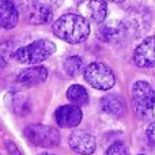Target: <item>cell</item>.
Instances as JSON below:
<instances>
[{
  "mask_svg": "<svg viewBox=\"0 0 155 155\" xmlns=\"http://www.w3.org/2000/svg\"><path fill=\"white\" fill-rule=\"evenodd\" d=\"M53 34L68 44H80L90 35L87 19L78 14H65L60 16L52 26Z\"/></svg>",
  "mask_w": 155,
  "mask_h": 155,
  "instance_id": "cell-1",
  "label": "cell"
},
{
  "mask_svg": "<svg viewBox=\"0 0 155 155\" xmlns=\"http://www.w3.org/2000/svg\"><path fill=\"white\" fill-rule=\"evenodd\" d=\"M56 52V45L49 40H37L14 52V59L21 64H38Z\"/></svg>",
  "mask_w": 155,
  "mask_h": 155,
  "instance_id": "cell-2",
  "label": "cell"
},
{
  "mask_svg": "<svg viewBox=\"0 0 155 155\" xmlns=\"http://www.w3.org/2000/svg\"><path fill=\"white\" fill-rule=\"evenodd\" d=\"M86 82L97 90H110L116 83L113 71L102 63H91L83 71Z\"/></svg>",
  "mask_w": 155,
  "mask_h": 155,
  "instance_id": "cell-3",
  "label": "cell"
},
{
  "mask_svg": "<svg viewBox=\"0 0 155 155\" xmlns=\"http://www.w3.org/2000/svg\"><path fill=\"white\" fill-rule=\"evenodd\" d=\"M19 14L25 16L30 23L42 25L51 21L53 10L46 7L38 0H12Z\"/></svg>",
  "mask_w": 155,
  "mask_h": 155,
  "instance_id": "cell-4",
  "label": "cell"
},
{
  "mask_svg": "<svg viewBox=\"0 0 155 155\" xmlns=\"http://www.w3.org/2000/svg\"><path fill=\"white\" fill-rule=\"evenodd\" d=\"M151 14L147 8L136 5L131 7L125 14L124 25L127 27V31L134 34V37H142L150 30L151 27Z\"/></svg>",
  "mask_w": 155,
  "mask_h": 155,
  "instance_id": "cell-5",
  "label": "cell"
},
{
  "mask_svg": "<svg viewBox=\"0 0 155 155\" xmlns=\"http://www.w3.org/2000/svg\"><path fill=\"white\" fill-rule=\"evenodd\" d=\"M26 139L38 147H54L60 143V134L54 128L44 124H33L23 131Z\"/></svg>",
  "mask_w": 155,
  "mask_h": 155,
  "instance_id": "cell-6",
  "label": "cell"
},
{
  "mask_svg": "<svg viewBox=\"0 0 155 155\" xmlns=\"http://www.w3.org/2000/svg\"><path fill=\"white\" fill-rule=\"evenodd\" d=\"M132 98L136 106L137 114L147 117L153 113L155 105V93L147 82H135L132 86Z\"/></svg>",
  "mask_w": 155,
  "mask_h": 155,
  "instance_id": "cell-7",
  "label": "cell"
},
{
  "mask_svg": "<svg viewBox=\"0 0 155 155\" xmlns=\"http://www.w3.org/2000/svg\"><path fill=\"white\" fill-rule=\"evenodd\" d=\"M134 61L140 68H151L155 65V35L147 37L137 45L134 53Z\"/></svg>",
  "mask_w": 155,
  "mask_h": 155,
  "instance_id": "cell-8",
  "label": "cell"
},
{
  "mask_svg": "<svg viewBox=\"0 0 155 155\" xmlns=\"http://www.w3.org/2000/svg\"><path fill=\"white\" fill-rule=\"evenodd\" d=\"M68 143H70V147L72 148V151H75L76 154L80 155H91L95 151L97 147L95 137L93 135H90L88 132L80 131V129L74 131L70 135Z\"/></svg>",
  "mask_w": 155,
  "mask_h": 155,
  "instance_id": "cell-9",
  "label": "cell"
},
{
  "mask_svg": "<svg viewBox=\"0 0 155 155\" xmlns=\"http://www.w3.org/2000/svg\"><path fill=\"white\" fill-rule=\"evenodd\" d=\"M82 110L75 105H64L60 106L54 113V118L59 127L61 128H74L78 127L82 121Z\"/></svg>",
  "mask_w": 155,
  "mask_h": 155,
  "instance_id": "cell-10",
  "label": "cell"
},
{
  "mask_svg": "<svg viewBox=\"0 0 155 155\" xmlns=\"http://www.w3.org/2000/svg\"><path fill=\"white\" fill-rule=\"evenodd\" d=\"M127 27L124 22L121 21H110L102 25L101 29L98 30V37L104 42L109 44H118L125 38L127 35Z\"/></svg>",
  "mask_w": 155,
  "mask_h": 155,
  "instance_id": "cell-11",
  "label": "cell"
},
{
  "mask_svg": "<svg viewBox=\"0 0 155 155\" xmlns=\"http://www.w3.org/2000/svg\"><path fill=\"white\" fill-rule=\"evenodd\" d=\"M101 109L104 113L112 117H123L127 113V104L118 94H109L101 99Z\"/></svg>",
  "mask_w": 155,
  "mask_h": 155,
  "instance_id": "cell-12",
  "label": "cell"
},
{
  "mask_svg": "<svg viewBox=\"0 0 155 155\" xmlns=\"http://www.w3.org/2000/svg\"><path fill=\"white\" fill-rule=\"evenodd\" d=\"M19 22V12L12 0H0V26L14 29Z\"/></svg>",
  "mask_w": 155,
  "mask_h": 155,
  "instance_id": "cell-13",
  "label": "cell"
},
{
  "mask_svg": "<svg viewBox=\"0 0 155 155\" xmlns=\"http://www.w3.org/2000/svg\"><path fill=\"white\" fill-rule=\"evenodd\" d=\"M46 78H48V71H46V68L38 65V67H31V68L23 70L18 75L16 80H18L19 84L30 87V86H35V84H40V83L45 82Z\"/></svg>",
  "mask_w": 155,
  "mask_h": 155,
  "instance_id": "cell-14",
  "label": "cell"
},
{
  "mask_svg": "<svg viewBox=\"0 0 155 155\" xmlns=\"http://www.w3.org/2000/svg\"><path fill=\"white\" fill-rule=\"evenodd\" d=\"M87 10L94 22L104 23L107 15V3L105 0H90L87 4Z\"/></svg>",
  "mask_w": 155,
  "mask_h": 155,
  "instance_id": "cell-15",
  "label": "cell"
},
{
  "mask_svg": "<svg viewBox=\"0 0 155 155\" xmlns=\"http://www.w3.org/2000/svg\"><path fill=\"white\" fill-rule=\"evenodd\" d=\"M67 98L75 106H84L88 104V93L83 86L80 84H72L67 90Z\"/></svg>",
  "mask_w": 155,
  "mask_h": 155,
  "instance_id": "cell-16",
  "label": "cell"
},
{
  "mask_svg": "<svg viewBox=\"0 0 155 155\" xmlns=\"http://www.w3.org/2000/svg\"><path fill=\"white\" fill-rule=\"evenodd\" d=\"M64 70L70 76H78L82 71H84L83 60L79 56H71L64 60Z\"/></svg>",
  "mask_w": 155,
  "mask_h": 155,
  "instance_id": "cell-17",
  "label": "cell"
},
{
  "mask_svg": "<svg viewBox=\"0 0 155 155\" xmlns=\"http://www.w3.org/2000/svg\"><path fill=\"white\" fill-rule=\"evenodd\" d=\"M11 97H12L11 101H8L11 110H14L15 113H19V114H25L26 112H29L30 107L26 97L22 95V94H12Z\"/></svg>",
  "mask_w": 155,
  "mask_h": 155,
  "instance_id": "cell-18",
  "label": "cell"
},
{
  "mask_svg": "<svg viewBox=\"0 0 155 155\" xmlns=\"http://www.w3.org/2000/svg\"><path fill=\"white\" fill-rule=\"evenodd\" d=\"M105 155H129V150L124 143L117 142V143H113L112 146L107 147Z\"/></svg>",
  "mask_w": 155,
  "mask_h": 155,
  "instance_id": "cell-19",
  "label": "cell"
},
{
  "mask_svg": "<svg viewBox=\"0 0 155 155\" xmlns=\"http://www.w3.org/2000/svg\"><path fill=\"white\" fill-rule=\"evenodd\" d=\"M147 137L151 142V144L155 146V123L151 124V125L147 128Z\"/></svg>",
  "mask_w": 155,
  "mask_h": 155,
  "instance_id": "cell-20",
  "label": "cell"
},
{
  "mask_svg": "<svg viewBox=\"0 0 155 155\" xmlns=\"http://www.w3.org/2000/svg\"><path fill=\"white\" fill-rule=\"evenodd\" d=\"M38 2L42 3V4H45L46 7H49V8L53 10L54 7H57V5L61 3V0H38Z\"/></svg>",
  "mask_w": 155,
  "mask_h": 155,
  "instance_id": "cell-21",
  "label": "cell"
},
{
  "mask_svg": "<svg viewBox=\"0 0 155 155\" xmlns=\"http://www.w3.org/2000/svg\"><path fill=\"white\" fill-rule=\"evenodd\" d=\"M110 2H113V3H123L124 0H110Z\"/></svg>",
  "mask_w": 155,
  "mask_h": 155,
  "instance_id": "cell-22",
  "label": "cell"
},
{
  "mask_svg": "<svg viewBox=\"0 0 155 155\" xmlns=\"http://www.w3.org/2000/svg\"><path fill=\"white\" fill-rule=\"evenodd\" d=\"M38 155H53V154H49V153H42V154H38Z\"/></svg>",
  "mask_w": 155,
  "mask_h": 155,
  "instance_id": "cell-23",
  "label": "cell"
}]
</instances>
